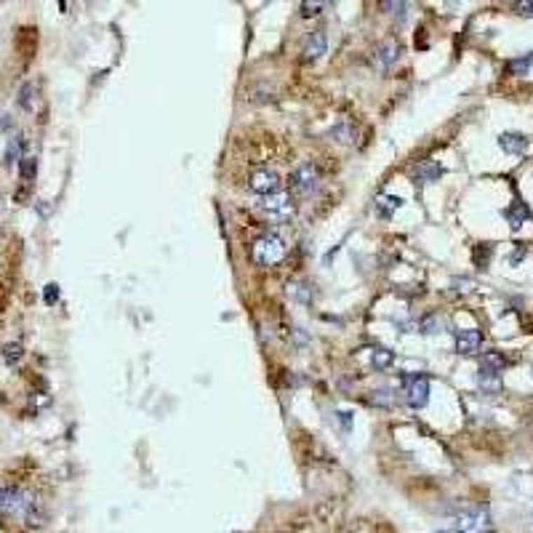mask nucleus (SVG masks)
<instances>
[{
  "label": "nucleus",
  "instance_id": "nucleus-1",
  "mask_svg": "<svg viewBox=\"0 0 533 533\" xmlns=\"http://www.w3.org/2000/svg\"><path fill=\"white\" fill-rule=\"evenodd\" d=\"M251 256L256 264L275 266L278 262H283V256H285V240L280 238V235H275V232H264V235H259V238L253 240Z\"/></svg>",
  "mask_w": 533,
  "mask_h": 533
},
{
  "label": "nucleus",
  "instance_id": "nucleus-4",
  "mask_svg": "<svg viewBox=\"0 0 533 533\" xmlns=\"http://www.w3.org/2000/svg\"><path fill=\"white\" fill-rule=\"evenodd\" d=\"M259 208H262V213H264L266 219H272V222H291L293 213H296L293 198L288 192L266 195V198L259 200Z\"/></svg>",
  "mask_w": 533,
  "mask_h": 533
},
{
  "label": "nucleus",
  "instance_id": "nucleus-7",
  "mask_svg": "<svg viewBox=\"0 0 533 533\" xmlns=\"http://www.w3.org/2000/svg\"><path fill=\"white\" fill-rule=\"evenodd\" d=\"M280 184H283V182H280L278 171H272V168H259V171H253L251 179H248V187H251L256 195H262V198L280 192Z\"/></svg>",
  "mask_w": 533,
  "mask_h": 533
},
{
  "label": "nucleus",
  "instance_id": "nucleus-18",
  "mask_svg": "<svg viewBox=\"0 0 533 533\" xmlns=\"http://www.w3.org/2000/svg\"><path fill=\"white\" fill-rule=\"evenodd\" d=\"M368 360H371V365L373 368H389L392 365V360H395V355L389 352V349H371V355H368Z\"/></svg>",
  "mask_w": 533,
  "mask_h": 533
},
{
  "label": "nucleus",
  "instance_id": "nucleus-8",
  "mask_svg": "<svg viewBox=\"0 0 533 533\" xmlns=\"http://www.w3.org/2000/svg\"><path fill=\"white\" fill-rule=\"evenodd\" d=\"M405 403L411 405L413 411H421L429 403V382H426L424 376L405 379Z\"/></svg>",
  "mask_w": 533,
  "mask_h": 533
},
{
  "label": "nucleus",
  "instance_id": "nucleus-13",
  "mask_svg": "<svg viewBox=\"0 0 533 533\" xmlns=\"http://www.w3.org/2000/svg\"><path fill=\"white\" fill-rule=\"evenodd\" d=\"M504 219L509 222L512 229H520V227L531 219V211H528V205H525L522 200H515V203H512V205L504 211Z\"/></svg>",
  "mask_w": 533,
  "mask_h": 533
},
{
  "label": "nucleus",
  "instance_id": "nucleus-17",
  "mask_svg": "<svg viewBox=\"0 0 533 533\" xmlns=\"http://www.w3.org/2000/svg\"><path fill=\"white\" fill-rule=\"evenodd\" d=\"M531 67H533V51H528V53H522V56H518V59H512V62L506 65V72H509V75H525Z\"/></svg>",
  "mask_w": 533,
  "mask_h": 533
},
{
  "label": "nucleus",
  "instance_id": "nucleus-9",
  "mask_svg": "<svg viewBox=\"0 0 533 533\" xmlns=\"http://www.w3.org/2000/svg\"><path fill=\"white\" fill-rule=\"evenodd\" d=\"M480 346H483V336H480L478 328L456 331V352L459 355H478Z\"/></svg>",
  "mask_w": 533,
  "mask_h": 533
},
{
  "label": "nucleus",
  "instance_id": "nucleus-19",
  "mask_svg": "<svg viewBox=\"0 0 533 533\" xmlns=\"http://www.w3.org/2000/svg\"><path fill=\"white\" fill-rule=\"evenodd\" d=\"M371 403L379 405V408H392L395 405V395H392V389H376V392H371Z\"/></svg>",
  "mask_w": 533,
  "mask_h": 533
},
{
  "label": "nucleus",
  "instance_id": "nucleus-23",
  "mask_svg": "<svg viewBox=\"0 0 533 533\" xmlns=\"http://www.w3.org/2000/svg\"><path fill=\"white\" fill-rule=\"evenodd\" d=\"M288 296H293L296 302H309L312 299V291L306 288V285H302V283H288Z\"/></svg>",
  "mask_w": 533,
  "mask_h": 533
},
{
  "label": "nucleus",
  "instance_id": "nucleus-12",
  "mask_svg": "<svg viewBox=\"0 0 533 533\" xmlns=\"http://www.w3.org/2000/svg\"><path fill=\"white\" fill-rule=\"evenodd\" d=\"M499 147L509 155H522L528 149V139H525V133L520 131H504L499 136Z\"/></svg>",
  "mask_w": 533,
  "mask_h": 533
},
{
  "label": "nucleus",
  "instance_id": "nucleus-2",
  "mask_svg": "<svg viewBox=\"0 0 533 533\" xmlns=\"http://www.w3.org/2000/svg\"><path fill=\"white\" fill-rule=\"evenodd\" d=\"M501 371H504V358L499 352H485L480 360V371H478V384L483 392L496 395L501 389Z\"/></svg>",
  "mask_w": 533,
  "mask_h": 533
},
{
  "label": "nucleus",
  "instance_id": "nucleus-28",
  "mask_svg": "<svg viewBox=\"0 0 533 533\" xmlns=\"http://www.w3.org/2000/svg\"><path fill=\"white\" fill-rule=\"evenodd\" d=\"M518 11L525 13V16H533V0H528V3H518Z\"/></svg>",
  "mask_w": 533,
  "mask_h": 533
},
{
  "label": "nucleus",
  "instance_id": "nucleus-27",
  "mask_svg": "<svg viewBox=\"0 0 533 533\" xmlns=\"http://www.w3.org/2000/svg\"><path fill=\"white\" fill-rule=\"evenodd\" d=\"M43 299H46V304H56L59 302V285H46V293H43Z\"/></svg>",
  "mask_w": 533,
  "mask_h": 533
},
{
  "label": "nucleus",
  "instance_id": "nucleus-5",
  "mask_svg": "<svg viewBox=\"0 0 533 533\" xmlns=\"http://www.w3.org/2000/svg\"><path fill=\"white\" fill-rule=\"evenodd\" d=\"M29 493L19 491V488H13V485H3L0 488V518H11V515H19L22 518V512L27 509L29 504Z\"/></svg>",
  "mask_w": 533,
  "mask_h": 533
},
{
  "label": "nucleus",
  "instance_id": "nucleus-6",
  "mask_svg": "<svg viewBox=\"0 0 533 533\" xmlns=\"http://www.w3.org/2000/svg\"><path fill=\"white\" fill-rule=\"evenodd\" d=\"M318 182H320V173H318V166H315V163H299L291 173V187L299 192V195L315 192V189H318Z\"/></svg>",
  "mask_w": 533,
  "mask_h": 533
},
{
  "label": "nucleus",
  "instance_id": "nucleus-24",
  "mask_svg": "<svg viewBox=\"0 0 533 533\" xmlns=\"http://www.w3.org/2000/svg\"><path fill=\"white\" fill-rule=\"evenodd\" d=\"M19 163H22V179H25V182L35 179V171H38V160L27 158V155H25V158L19 160Z\"/></svg>",
  "mask_w": 533,
  "mask_h": 533
},
{
  "label": "nucleus",
  "instance_id": "nucleus-20",
  "mask_svg": "<svg viewBox=\"0 0 533 533\" xmlns=\"http://www.w3.org/2000/svg\"><path fill=\"white\" fill-rule=\"evenodd\" d=\"M22 355H25V352H22V344H19V342H11V344L3 346V360H6L8 365H16V363L22 360Z\"/></svg>",
  "mask_w": 533,
  "mask_h": 533
},
{
  "label": "nucleus",
  "instance_id": "nucleus-22",
  "mask_svg": "<svg viewBox=\"0 0 533 533\" xmlns=\"http://www.w3.org/2000/svg\"><path fill=\"white\" fill-rule=\"evenodd\" d=\"M443 328V320L438 315H426V318L419 320V331L421 333H438Z\"/></svg>",
  "mask_w": 533,
  "mask_h": 533
},
{
  "label": "nucleus",
  "instance_id": "nucleus-29",
  "mask_svg": "<svg viewBox=\"0 0 533 533\" xmlns=\"http://www.w3.org/2000/svg\"><path fill=\"white\" fill-rule=\"evenodd\" d=\"M435 533H451V531H435Z\"/></svg>",
  "mask_w": 533,
  "mask_h": 533
},
{
  "label": "nucleus",
  "instance_id": "nucleus-15",
  "mask_svg": "<svg viewBox=\"0 0 533 533\" xmlns=\"http://www.w3.org/2000/svg\"><path fill=\"white\" fill-rule=\"evenodd\" d=\"M22 152H25V139H22V136H13L11 142H8V147H6L3 163H6V166H13V163H19V160L25 158Z\"/></svg>",
  "mask_w": 533,
  "mask_h": 533
},
{
  "label": "nucleus",
  "instance_id": "nucleus-14",
  "mask_svg": "<svg viewBox=\"0 0 533 533\" xmlns=\"http://www.w3.org/2000/svg\"><path fill=\"white\" fill-rule=\"evenodd\" d=\"M416 182H421V184H426V182H438L440 176H443V168H440V163H435V160H426V163H421L419 168H416Z\"/></svg>",
  "mask_w": 533,
  "mask_h": 533
},
{
  "label": "nucleus",
  "instance_id": "nucleus-10",
  "mask_svg": "<svg viewBox=\"0 0 533 533\" xmlns=\"http://www.w3.org/2000/svg\"><path fill=\"white\" fill-rule=\"evenodd\" d=\"M400 56V46L395 40H382L379 46H376V51H373V65L379 67V69H389V67L398 62Z\"/></svg>",
  "mask_w": 533,
  "mask_h": 533
},
{
  "label": "nucleus",
  "instance_id": "nucleus-25",
  "mask_svg": "<svg viewBox=\"0 0 533 533\" xmlns=\"http://www.w3.org/2000/svg\"><path fill=\"white\" fill-rule=\"evenodd\" d=\"M32 91H35L32 83H25V86H22V91H19V107H25V109L32 107Z\"/></svg>",
  "mask_w": 533,
  "mask_h": 533
},
{
  "label": "nucleus",
  "instance_id": "nucleus-16",
  "mask_svg": "<svg viewBox=\"0 0 533 533\" xmlns=\"http://www.w3.org/2000/svg\"><path fill=\"white\" fill-rule=\"evenodd\" d=\"M400 205H403V200H400L398 195H384V198H379V203H376V213H379L382 219H389Z\"/></svg>",
  "mask_w": 533,
  "mask_h": 533
},
{
  "label": "nucleus",
  "instance_id": "nucleus-26",
  "mask_svg": "<svg viewBox=\"0 0 533 533\" xmlns=\"http://www.w3.org/2000/svg\"><path fill=\"white\" fill-rule=\"evenodd\" d=\"M331 3H302V11H304V16H315V13H320V8H328Z\"/></svg>",
  "mask_w": 533,
  "mask_h": 533
},
{
  "label": "nucleus",
  "instance_id": "nucleus-21",
  "mask_svg": "<svg viewBox=\"0 0 533 533\" xmlns=\"http://www.w3.org/2000/svg\"><path fill=\"white\" fill-rule=\"evenodd\" d=\"M331 133L339 139V142H342V144H352V142H355V131H352V126H349V123H339Z\"/></svg>",
  "mask_w": 533,
  "mask_h": 533
},
{
  "label": "nucleus",
  "instance_id": "nucleus-3",
  "mask_svg": "<svg viewBox=\"0 0 533 533\" xmlns=\"http://www.w3.org/2000/svg\"><path fill=\"white\" fill-rule=\"evenodd\" d=\"M456 533H493V518L485 506L464 509L456 518Z\"/></svg>",
  "mask_w": 533,
  "mask_h": 533
},
{
  "label": "nucleus",
  "instance_id": "nucleus-11",
  "mask_svg": "<svg viewBox=\"0 0 533 533\" xmlns=\"http://www.w3.org/2000/svg\"><path fill=\"white\" fill-rule=\"evenodd\" d=\"M325 51H328V38H325V32H323V29L309 32L304 40V59L306 62H318V59H323V53Z\"/></svg>",
  "mask_w": 533,
  "mask_h": 533
}]
</instances>
